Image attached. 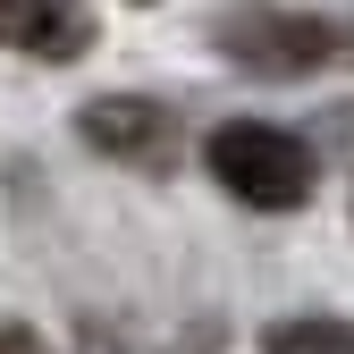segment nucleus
<instances>
[{
	"instance_id": "1",
	"label": "nucleus",
	"mask_w": 354,
	"mask_h": 354,
	"mask_svg": "<svg viewBox=\"0 0 354 354\" xmlns=\"http://www.w3.org/2000/svg\"><path fill=\"white\" fill-rule=\"evenodd\" d=\"M203 160H211L219 186H228L236 203H253V211H295L304 194H313V152H304L287 127H261V118L211 127Z\"/></svg>"
},
{
	"instance_id": "2",
	"label": "nucleus",
	"mask_w": 354,
	"mask_h": 354,
	"mask_svg": "<svg viewBox=\"0 0 354 354\" xmlns=\"http://www.w3.org/2000/svg\"><path fill=\"white\" fill-rule=\"evenodd\" d=\"M337 51V26L321 17H279V9H253V17H228V59L236 68H261V76H304Z\"/></svg>"
},
{
	"instance_id": "3",
	"label": "nucleus",
	"mask_w": 354,
	"mask_h": 354,
	"mask_svg": "<svg viewBox=\"0 0 354 354\" xmlns=\"http://www.w3.org/2000/svg\"><path fill=\"white\" fill-rule=\"evenodd\" d=\"M0 42L26 59H84L93 51V9L84 0H0Z\"/></svg>"
},
{
	"instance_id": "4",
	"label": "nucleus",
	"mask_w": 354,
	"mask_h": 354,
	"mask_svg": "<svg viewBox=\"0 0 354 354\" xmlns=\"http://www.w3.org/2000/svg\"><path fill=\"white\" fill-rule=\"evenodd\" d=\"M84 136H93L102 152H136V160H152V152H169V110L160 102H93L84 110Z\"/></svg>"
},
{
	"instance_id": "5",
	"label": "nucleus",
	"mask_w": 354,
	"mask_h": 354,
	"mask_svg": "<svg viewBox=\"0 0 354 354\" xmlns=\"http://www.w3.org/2000/svg\"><path fill=\"white\" fill-rule=\"evenodd\" d=\"M261 354H354V321H329V313L279 321L270 337H261Z\"/></svg>"
}]
</instances>
